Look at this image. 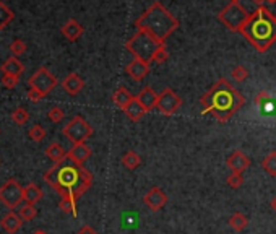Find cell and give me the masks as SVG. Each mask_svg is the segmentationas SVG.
I'll return each instance as SVG.
<instances>
[{
	"instance_id": "27",
	"label": "cell",
	"mask_w": 276,
	"mask_h": 234,
	"mask_svg": "<svg viewBox=\"0 0 276 234\" xmlns=\"http://www.w3.org/2000/svg\"><path fill=\"white\" fill-rule=\"evenodd\" d=\"M262 168L268 176L276 177V151H270V153L263 158L262 161Z\"/></svg>"
},
{
	"instance_id": "30",
	"label": "cell",
	"mask_w": 276,
	"mask_h": 234,
	"mask_svg": "<svg viewBox=\"0 0 276 234\" xmlns=\"http://www.w3.org/2000/svg\"><path fill=\"white\" fill-rule=\"evenodd\" d=\"M11 120H13L16 125H25L29 120V113L25 108H16L13 113H11Z\"/></svg>"
},
{
	"instance_id": "26",
	"label": "cell",
	"mask_w": 276,
	"mask_h": 234,
	"mask_svg": "<svg viewBox=\"0 0 276 234\" xmlns=\"http://www.w3.org/2000/svg\"><path fill=\"white\" fill-rule=\"evenodd\" d=\"M247 225H249L247 216L242 215V213L236 212V213H232L231 216H229V226H231L234 231H237V233L244 231L245 228H247Z\"/></svg>"
},
{
	"instance_id": "14",
	"label": "cell",
	"mask_w": 276,
	"mask_h": 234,
	"mask_svg": "<svg viewBox=\"0 0 276 234\" xmlns=\"http://www.w3.org/2000/svg\"><path fill=\"white\" fill-rule=\"evenodd\" d=\"M125 73L135 81H142L150 73V63L145 60H138V58H133L132 62L127 63Z\"/></svg>"
},
{
	"instance_id": "37",
	"label": "cell",
	"mask_w": 276,
	"mask_h": 234,
	"mask_svg": "<svg viewBox=\"0 0 276 234\" xmlns=\"http://www.w3.org/2000/svg\"><path fill=\"white\" fill-rule=\"evenodd\" d=\"M2 85L8 90H13V88L18 85V77H13V75H2Z\"/></svg>"
},
{
	"instance_id": "45",
	"label": "cell",
	"mask_w": 276,
	"mask_h": 234,
	"mask_svg": "<svg viewBox=\"0 0 276 234\" xmlns=\"http://www.w3.org/2000/svg\"><path fill=\"white\" fill-rule=\"evenodd\" d=\"M231 2H239V0H231Z\"/></svg>"
},
{
	"instance_id": "29",
	"label": "cell",
	"mask_w": 276,
	"mask_h": 234,
	"mask_svg": "<svg viewBox=\"0 0 276 234\" xmlns=\"http://www.w3.org/2000/svg\"><path fill=\"white\" fill-rule=\"evenodd\" d=\"M58 208H60L63 213H70V215L76 216V200L72 197H60Z\"/></svg>"
},
{
	"instance_id": "33",
	"label": "cell",
	"mask_w": 276,
	"mask_h": 234,
	"mask_svg": "<svg viewBox=\"0 0 276 234\" xmlns=\"http://www.w3.org/2000/svg\"><path fill=\"white\" fill-rule=\"evenodd\" d=\"M249 77V70L245 68L244 65H236L231 70V78H234L237 83H244L245 80Z\"/></svg>"
},
{
	"instance_id": "15",
	"label": "cell",
	"mask_w": 276,
	"mask_h": 234,
	"mask_svg": "<svg viewBox=\"0 0 276 234\" xmlns=\"http://www.w3.org/2000/svg\"><path fill=\"white\" fill-rule=\"evenodd\" d=\"M62 88H63V91H65L67 95L76 96V95H80V91L85 88V81H83V78H81L78 73L72 72V73H68L65 78H63Z\"/></svg>"
},
{
	"instance_id": "20",
	"label": "cell",
	"mask_w": 276,
	"mask_h": 234,
	"mask_svg": "<svg viewBox=\"0 0 276 234\" xmlns=\"http://www.w3.org/2000/svg\"><path fill=\"white\" fill-rule=\"evenodd\" d=\"M0 68H2L3 75H13V77H18V78H20V75L25 72V67H23V63L18 60V57H8L7 60L0 65Z\"/></svg>"
},
{
	"instance_id": "4",
	"label": "cell",
	"mask_w": 276,
	"mask_h": 234,
	"mask_svg": "<svg viewBox=\"0 0 276 234\" xmlns=\"http://www.w3.org/2000/svg\"><path fill=\"white\" fill-rule=\"evenodd\" d=\"M135 26H137V29H143V31L150 33L160 43L166 44L167 38L179 28V21L161 2H155L135 21Z\"/></svg>"
},
{
	"instance_id": "44",
	"label": "cell",
	"mask_w": 276,
	"mask_h": 234,
	"mask_svg": "<svg viewBox=\"0 0 276 234\" xmlns=\"http://www.w3.org/2000/svg\"><path fill=\"white\" fill-rule=\"evenodd\" d=\"M265 2H267L268 5H275V3H276V0H265Z\"/></svg>"
},
{
	"instance_id": "43",
	"label": "cell",
	"mask_w": 276,
	"mask_h": 234,
	"mask_svg": "<svg viewBox=\"0 0 276 234\" xmlns=\"http://www.w3.org/2000/svg\"><path fill=\"white\" fill-rule=\"evenodd\" d=\"M33 234H48V233H46V231H43V230H38V231H34Z\"/></svg>"
},
{
	"instance_id": "46",
	"label": "cell",
	"mask_w": 276,
	"mask_h": 234,
	"mask_svg": "<svg viewBox=\"0 0 276 234\" xmlns=\"http://www.w3.org/2000/svg\"><path fill=\"white\" fill-rule=\"evenodd\" d=\"M275 20H276V15H275Z\"/></svg>"
},
{
	"instance_id": "41",
	"label": "cell",
	"mask_w": 276,
	"mask_h": 234,
	"mask_svg": "<svg viewBox=\"0 0 276 234\" xmlns=\"http://www.w3.org/2000/svg\"><path fill=\"white\" fill-rule=\"evenodd\" d=\"M270 205H272V208H273V212L276 213V195H275V198H273V200H272V203H270Z\"/></svg>"
},
{
	"instance_id": "28",
	"label": "cell",
	"mask_w": 276,
	"mask_h": 234,
	"mask_svg": "<svg viewBox=\"0 0 276 234\" xmlns=\"http://www.w3.org/2000/svg\"><path fill=\"white\" fill-rule=\"evenodd\" d=\"M15 18V13L11 11L3 2H0V31L5 29V26H8Z\"/></svg>"
},
{
	"instance_id": "19",
	"label": "cell",
	"mask_w": 276,
	"mask_h": 234,
	"mask_svg": "<svg viewBox=\"0 0 276 234\" xmlns=\"http://www.w3.org/2000/svg\"><path fill=\"white\" fill-rule=\"evenodd\" d=\"M133 98H135V96L132 95L130 91L127 90L125 86H119V88H117V90L112 93V103H114L119 109H122V111H124V109L128 106V104L132 103Z\"/></svg>"
},
{
	"instance_id": "21",
	"label": "cell",
	"mask_w": 276,
	"mask_h": 234,
	"mask_svg": "<svg viewBox=\"0 0 276 234\" xmlns=\"http://www.w3.org/2000/svg\"><path fill=\"white\" fill-rule=\"evenodd\" d=\"M62 34H63V38L68 39V41H76L78 39L81 34H83V26L80 25L78 21L76 20H68L65 25L62 26Z\"/></svg>"
},
{
	"instance_id": "16",
	"label": "cell",
	"mask_w": 276,
	"mask_h": 234,
	"mask_svg": "<svg viewBox=\"0 0 276 234\" xmlns=\"http://www.w3.org/2000/svg\"><path fill=\"white\" fill-rule=\"evenodd\" d=\"M137 99L140 101V104L146 109V113H150V111L156 109V104H158V95L156 91L153 90L151 86H145L142 91L137 95Z\"/></svg>"
},
{
	"instance_id": "2",
	"label": "cell",
	"mask_w": 276,
	"mask_h": 234,
	"mask_svg": "<svg viewBox=\"0 0 276 234\" xmlns=\"http://www.w3.org/2000/svg\"><path fill=\"white\" fill-rule=\"evenodd\" d=\"M43 179L60 197H72L80 200L93 185V174L78 165H54L44 173Z\"/></svg>"
},
{
	"instance_id": "38",
	"label": "cell",
	"mask_w": 276,
	"mask_h": 234,
	"mask_svg": "<svg viewBox=\"0 0 276 234\" xmlns=\"http://www.w3.org/2000/svg\"><path fill=\"white\" fill-rule=\"evenodd\" d=\"M166 60H167V51H166V46H163V48L155 54V57H153L151 63H163Z\"/></svg>"
},
{
	"instance_id": "9",
	"label": "cell",
	"mask_w": 276,
	"mask_h": 234,
	"mask_svg": "<svg viewBox=\"0 0 276 234\" xmlns=\"http://www.w3.org/2000/svg\"><path fill=\"white\" fill-rule=\"evenodd\" d=\"M23 200V187L16 182V179L5 180V184L0 187V202L8 210L18 208Z\"/></svg>"
},
{
	"instance_id": "40",
	"label": "cell",
	"mask_w": 276,
	"mask_h": 234,
	"mask_svg": "<svg viewBox=\"0 0 276 234\" xmlns=\"http://www.w3.org/2000/svg\"><path fill=\"white\" fill-rule=\"evenodd\" d=\"M76 234H98V231L95 230V228H91V226H83V228H80V230L76 231Z\"/></svg>"
},
{
	"instance_id": "6",
	"label": "cell",
	"mask_w": 276,
	"mask_h": 234,
	"mask_svg": "<svg viewBox=\"0 0 276 234\" xmlns=\"http://www.w3.org/2000/svg\"><path fill=\"white\" fill-rule=\"evenodd\" d=\"M249 16L250 13L239 2H231L218 13V20L220 23H222V26H226L229 29V31L239 33V29L242 28V25Z\"/></svg>"
},
{
	"instance_id": "8",
	"label": "cell",
	"mask_w": 276,
	"mask_h": 234,
	"mask_svg": "<svg viewBox=\"0 0 276 234\" xmlns=\"http://www.w3.org/2000/svg\"><path fill=\"white\" fill-rule=\"evenodd\" d=\"M28 85L31 90L39 91L44 98L57 86V78L46 67H39L28 80Z\"/></svg>"
},
{
	"instance_id": "31",
	"label": "cell",
	"mask_w": 276,
	"mask_h": 234,
	"mask_svg": "<svg viewBox=\"0 0 276 234\" xmlns=\"http://www.w3.org/2000/svg\"><path fill=\"white\" fill-rule=\"evenodd\" d=\"M28 135H29V138L33 140V142L39 143V142H43V140H44V137H46V130H44V127H43V125L34 124V125L28 130Z\"/></svg>"
},
{
	"instance_id": "17",
	"label": "cell",
	"mask_w": 276,
	"mask_h": 234,
	"mask_svg": "<svg viewBox=\"0 0 276 234\" xmlns=\"http://www.w3.org/2000/svg\"><path fill=\"white\" fill-rule=\"evenodd\" d=\"M23 225V220L20 215H16L13 212H8L7 215L3 216L2 220H0V226H2V230L8 234H15L18 233V230Z\"/></svg>"
},
{
	"instance_id": "36",
	"label": "cell",
	"mask_w": 276,
	"mask_h": 234,
	"mask_svg": "<svg viewBox=\"0 0 276 234\" xmlns=\"http://www.w3.org/2000/svg\"><path fill=\"white\" fill-rule=\"evenodd\" d=\"M48 117H49V120H51V122H54V124H58V122H60V120H63V117H65V113H63V109H62V108L54 106V108H51V109H49Z\"/></svg>"
},
{
	"instance_id": "24",
	"label": "cell",
	"mask_w": 276,
	"mask_h": 234,
	"mask_svg": "<svg viewBox=\"0 0 276 234\" xmlns=\"http://www.w3.org/2000/svg\"><path fill=\"white\" fill-rule=\"evenodd\" d=\"M255 104L262 111H265V113H272L273 109H276V99H273L268 91L258 93V95L255 96Z\"/></svg>"
},
{
	"instance_id": "25",
	"label": "cell",
	"mask_w": 276,
	"mask_h": 234,
	"mask_svg": "<svg viewBox=\"0 0 276 234\" xmlns=\"http://www.w3.org/2000/svg\"><path fill=\"white\" fill-rule=\"evenodd\" d=\"M122 165H124V168L128 169V171H133V169H137L140 165H142V158H140V155L137 153V151L130 150L122 156Z\"/></svg>"
},
{
	"instance_id": "23",
	"label": "cell",
	"mask_w": 276,
	"mask_h": 234,
	"mask_svg": "<svg viewBox=\"0 0 276 234\" xmlns=\"http://www.w3.org/2000/svg\"><path fill=\"white\" fill-rule=\"evenodd\" d=\"M43 190H41V187L36 184H28L26 187H23V200L26 203H31V205H36L38 202L43 200Z\"/></svg>"
},
{
	"instance_id": "12",
	"label": "cell",
	"mask_w": 276,
	"mask_h": 234,
	"mask_svg": "<svg viewBox=\"0 0 276 234\" xmlns=\"http://www.w3.org/2000/svg\"><path fill=\"white\" fill-rule=\"evenodd\" d=\"M226 166L231 169V173L244 174L249 169V166H250V158L245 155L244 151L236 150V151H232V153L227 156Z\"/></svg>"
},
{
	"instance_id": "18",
	"label": "cell",
	"mask_w": 276,
	"mask_h": 234,
	"mask_svg": "<svg viewBox=\"0 0 276 234\" xmlns=\"http://www.w3.org/2000/svg\"><path fill=\"white\" fill-rule=\"evenodd\" d=\"M124 114L127 116V119L130 122H140L145 117L146 114V109L140 104V101L137 99V96H135L132 99V103L128 104V106L124 109Z\"/></svg>"
},
{
	"instance_id": "7",
	"label": "cell",
	"mask_w": 276,
	"mask_h": 234,
	"mask_svg": "<svg viewBox=\"0 0 276 234\" xmlns=\"http://www.w3.org/2000/svg\"><path fill=\"white\" fill-rule=\"evenodd\" d=\"M62 132L73 145L85 143L88 138L93 137V127L81 116H75L72 120H68Z\"/></svg>"
},
{
	"instance_id": "13",
	"label": "cell",
	"mask_w": 276,
	"mask_h": 234,
	"mask_svg": "<svg viewBox=\"0 0 276 234\" xmlns=\"http://www.w3.org/2000/svg\"><path fill=\"white\" fill-rule=\"evenodd\" d=\"M90 156H91V148L86 143H76L67 151V160H70L73 165H78V166H83L90 160Z\"/></svg>"
},
{
	"instance_id": "10",
	"label": "cell",
	"mask_w": 276,
	"mask_h": 234,
	"mask_svg": "<svg viewBox=\"0 0 276 234\" xmlns=\"http://www.w3.org/2000/svg\"><path fill=\"white\" fill-rule=\"evenodd\" d=\"M180 106H182L180 96L174 90H171V88H164L160 95H158L156 109L160 111L163 116H167V117L174 116L180 109Z\"/></svg>"
},
{
	"instance_id": "3",
	"label": "cell",
	"mask_w": 276,
	"mask_h": 234,
	"mask_svg": "<svg viewBox=\"0 0 276 234\" xmlns=\"http://www.w3.org/2000/svg\"><path fill=\"white\" fill-rule=\"evenodd\" d=\"M239 33L242 34L244 39H247V43L254 46V49L258 52H267L272 46L276 43V20L275 15L270 11L265 5L257 7L254 13L250 16L242 28L239 29Z\"/></svg>"
},
{
	"instance_id": "11",
	"label": "cell",
	"mask_w": 276,
	"mask_h": 234,
	"mask_svg": "<svg viewBox=\"0 0 276 234\" xmlns=\"http://www.w3.org/2000/svg\"><path fill=\"white\" fill-rule=\"evenodd\" d=\"M142 200H143V203L146 205V207L151 210V212H158V210L164 208V205L167 203V195L164 194L163 189L155 185L146 192Z\"/></svg>"
},
{
	"instance_id": "42",
	"label": "cell",
	"mask_w": 276,
	"mask_h": 234,
	"mask_svg": "<svg viewBox=\"0 0 276 234\" xmlns=\"http://www.w3.org/2000/svg\"><path fill=\"white\" fill-rule=\"evenodd\" d=\"M252 2H254V3H257L258 7H260V5H262V2H265V0H252Z\"/></svg>"
},
{
	"instance_id": "1",
	"label": "cell",
	"mask_w": 276,
	"mask_h": 234,
	"mask_svg": "<svg viewBox=\"0 0 276 234\" xmlns=\"http://www.w3.org/2000/svg\"><path fill=\"white\" fill-rule=\"evenodd\" d=\"M203 114L213 116L220 124H226L244 108L245 98L226 78H220L200 98Z\"/></svg>"
},
{
	"instance_id": "5",
	"label": "cell",
	"mask_w": 276,
	"mask_h": 234,
	"mask_svg": "<svg viewBox=\"0 0 276 234\" xmlns=\"http://www.w3.org/2000/svg\"><path fill=\"white\" fill-rule=\"evenodd\" d=\"M163 46H166V44L160 43L156 38H153L150 33L143 31V29H137V33L125 43L127 51L130 52L135 58L145 60L148 63L153 62V57H155V54L163 48Z\"/></svg>"
},
{
	"instance_id": "34",
	"label": "cell",
	"mask_w": 276,
	"mask_h": 234,
	"mask_svg": "<svg viewBox=\"0 0 276 234\" xmlns=\"http://www.w3.org/2000/svg\"><path fill=\"white\" fill-rule=\"evenodd\" d=\"M10 52L13 54V57H20L26 52V43L21 39H15L13 43L10 44Z\"/></svg>"
},
{
	"instance_id": "35",
	"label": "cell",
	"mask_w": 276,
	"mask_h": 234,
	"mask_svg": "<svg viewBox=\"0 0 276 234\" xmlns=\"http://www.w3.org/2000/svg\"><path fill=\"white\" fill-rule=\"evenodd\" d=\"M226 182L227 185L231 187V189H239V187H242V182H244V179H242V174H239V173H231L227 176V179H226Z\"/></svg>"
},
{
	"instance_id": "39",
	"label": "cell",
	"mask_w": 276,
	"mask_h": 234,
	"mask_svg": "<svg viewBox=\"0 0 276 234\" xmlns=\"http://www.w3.org/2000/svg\"><path fill=\"white\" fill-rule=\"evenodd\" d=\"M28 99L29 101H33V103H36V101H41V99H43L44 96L41 95L39 91H36V90H31V88H29V91H28Z\"/></svg>"
},
{
	"instance_id": "32",
	"label": "cell",
	"mask_w": 276,
	"mask_h": 234,
	"mask_svg": "<svg viewBox=\"0 0 276 234\" xmlns=\"http://www.w3.org/2000/svg\"><path fill=\"white\" fill-rule=\"evenodd\" d=\"M36 215H38V210L31 203L23 205V207L20 208V216H21L23 221H31V220H34V216Z\"/></svg>"
},
{
	"instance_id": "22",
	"label": "cell",
	"mask_w": 276,
	"mask_h": 234,
	"mask_svg": "<svg viewBox=\"0 0 276 234\" xmlns=\"http://www.w3.org/2000/svg\"><path fill=\"white\" fill-rule=\"evenodd\" d=\"M44 153L54 165H62V163L67 160V151L62 148L60 143H51L48 148H46Z\"/></svg>"
}]
</instances>
